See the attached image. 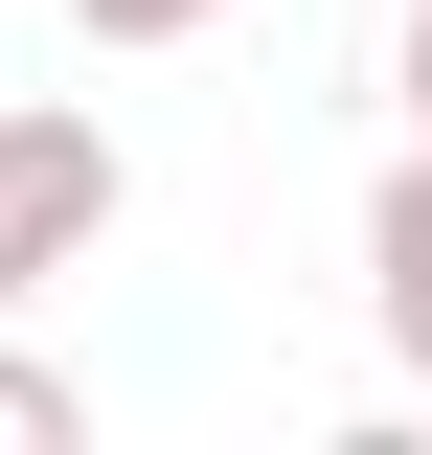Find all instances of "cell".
I'll return each mask as SVG.
<instances>
[{
    "label": "cell",
    "mask_w": 432,
    "mask_h": 455,
    "mask_svg": "<svg viewBox=\"0 0 432 455\" xmlns=\"http://www.w3.org/2000/svg\"><path fill=\"white\" fill-rule=\"evenodd\" d=\"M114 228V160H92V114H0V296L46 274V251H92Z\"/></svg>",
    "instance_id": "cell-1"
},
{
    "label": "cell",
    "mask_w": 432,
    "mask_h": 455,
    "mask_svg": "<svg viewBox=\"0 0 432 455\" xmlns=\"http://www.w3.org/2000/svg\"><path fill=\"white\" fill-rule=\"evenodd\" d=\"M387 341H410V364H432V160L387 182Z\"/></svg>",
    "instance_id": "cell-2"
},
{
    "label": "cell",
    "mask_w": 432,
    "mask_h": 455,
    "mask_svg": "<svg viewBox=\"0 0 432 455\" xmlns=\"http://www.w3.org/2000/svg\"><path fill=\"white\" fill-rule=\"evenodd\" d=\"M23 433H68V387H46V364H0V455H23Z\"/></svg>",
    "instance_id": "cell-3"
},
{
    "label": "cell",
    "mask_w": 432,
    "mask_h": 455,
    "mask_svg": "<svg viewBox=\"0 0 432 455\" xmlns=\"http://www.w3.org/2000/svg\"><path fill=\"white\" fill-rule=\"evenodd\" d=\"M92 23H205V0H92Z\"/></svg>",
    "instance_id": "cell-4"
},
{
    "label": "cell",
    "mask_w": 432,
    "mask_h": 455,
    "mask_svg": "<svg viewBox=\"0 0 432 455\" xmlns=\"http://www.w3.org/2000/svg\"><path fill=\"white\" fill-rule=\"evenodd\" d=\"M410 92H432V23H410Z\"/></svg>",
    "instance_id": "cell-5"
}]
</instances>
